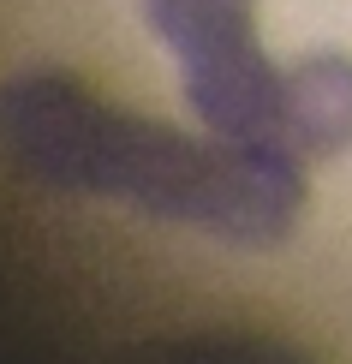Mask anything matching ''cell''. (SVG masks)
<instances>
[{
    "mask_svg": "<svg viewBox=\"0 0 352 364\" xmlns=\"http://www.w3.org/2000/svg\"><path fill=\"white\" fill-rule=\"evenodd\" d=\"M0 144L30 179L54 191L119 197L156 221L197 227L245 251L299 233L304 168L293 144L191 138L137 119L66 72H24L0 90Z\"/></svg>",
    "mask_w": 352,
    "mask_h": 364,
    "instance_id": "cell-1",
    "label": "cell"
},
{
    "mask_svg": "<svg viewBox=\"0 0 352 364\" xmlns=\"http://www.w3.org/2000/svg\"><path fill=\"white\" fill-rule=\"evenodd\" d=\"M174 48L197 126L233 144H287V66L257 42V0H144Z\"/></svg>",
    "mask_w": 352,
    "mask_h": 364,
    "instance_id": "cell-2",
    "label": "cell"
},
{
    "mask_svg": "<svg viewBox=\"0 0 352 364\" xmlns=\"http://www.w3.org/2000/svg\"><path fill=\"white\" fill-rule=\"evenodd\" d=\"M287 144L299 156L352 149V54H304L287 66Z\"/></svg>",
    "mask_w": 352,
    "mask_h": 364,
    "instance_id": "cell-3",
    "label": "cell"
}]
</instances>
